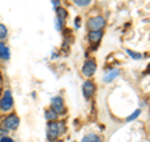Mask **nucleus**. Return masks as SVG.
<instances>
[{
    "label": "nucleus",
    "mask_w": 150,
    "mask_h": 142,
    "mask_svg": "<svg viewBox=\"0 0 150 142\" xmlns=\"http://www.w3.org/2000/svg\"><path fill=\"white\" fill-rule=\"evenodd\" d=\"M88 28L90 30H101L105 27V19L103 16H94L90 18L88 22Z\"/></svg>",
    "instance_id": "obj_1"
},
{
    "label": "nucleus",
    "mask_w": 150,
    "mask_h": 142,
    "mask_svg": "<svg viewBox=\"0 0 150 142\" xmlns=\"http://www.w3.org/2000/svg\"><path fill=\"white\" fill-rule=\"evenodd\" d=\"M14 105V99H13V96L10 91H5V93H4V96L1 98V101H0V110L1 111H9L11 110V107Z\"/></svg>",
    "instance_id": "obj_2"
},
{
    "label": "nucleus",
    "mask_w": 150,
    "mask_h": 142,
    "mask_svg": "<svg viewBox=\"0 0 150 142\" xmlns=\"http://www.w3.org/2000/svg\"><path fill=\"white\" fill-rule=\"evenodd\" d=\"M96 68H98L96 63L94 62V60H86V62L84 63L83 68H81V72L85 77H93L96 72Z\"/></svg>",
    "instance_id": "obj_3"
},
{
    "label": "nucleus",
    "mask_w": 150,
    "mask_h": 142,
    "mask_svg": "<svg viewBox=\"0 0 150 142\" xmlns=\"http://www.w3.org/2000/svg\"><path fill=\"white\" fill-rule=\"evenodd\" d=\"M18 126H19V117L15 115L8 116L3 122V127L5 130H15Z\"/></svg>",
    "instance_id": "obj_4"
},
{
    "label": "nucleus",
    "mask_w": 150,
    "mask_h": 142,
    "mask_svg": "<svg viewBox=\"0 0 150 142\" xmlns=\"http://www.w3.org/2000/svg\"><path fill=\"white\" fill-rule=\"evenodd\" d=\"M59 136V131H58V125L55 122H49L48 123V131H46V137L48 140L54 142Z\"/></svg>",
    "instance_id": "obj_5"
},
{
    "label": "nucleus",
    "mask_w": 150,
    "mask_h": 142,
    "mask_svg": "<svg viewBox=\"0 0 150 142\" xmlns=\"http://www.w3.org/2000/svg\"><path fill=\"white\" fill-rule=\"evenodd\" d=\"M95 84H94L91 80H86L85 83L83 84V93H84V97H85L86 99H90L93 96H94V93H95Z\"/></svg>",
    "instance_id": "obj_6"
},
{
    "label": "nucleus",
    "mask_w": 150,
    "mask_h": 142,
    "mask_svg": "<svg viewBox=\"0 0 150 142\" xmlns=\"http://www.w3.org/2000/svg\"><path fill=\"white\" fill-rule=\"evenodd\" d=\"M51 107L53 110L56 112V113H65V110H64V101L62 97H55L51 99Z\"/></svg>",
    "instance_id": "obj_7"
},
{
    "label": "nucleus",
    "mask_w": 150,
    "mask_h": 142,
    "mask_svg": "<svg viewBox=\"0 0 150 142\" xmlns=\"http://www.w3.org/2000/svg\"><path fill=\"white\" fill-rule=\"evenodd\" d=\"M88 38H89V42H90V43H98V42H100V39L103 38V32L101 30H90Z\"/></svg>",
    "instance_id": "obj_8"
},
{
    "label": "nucleus",
    "mask_w": 150,
    "mask_h": 142,
    "mask_svg": "<svg viewBox=\"0 0 150 142\" xmlns=\"http://www.w3.org/2000/svg\"><path fill=\"white\" fill-rule=\"evenodd\" d=\"M0 58L3 60H8L10 58V53H9V48L5 47L4 43H0Z\"/></svg>",
    "instance_id": "obj_9"
},
{
    "label": "nucleus",
    "mask_w": 150,
    "mask_h": 142,
    "mask_svg": "<svg viewBox=\"0 0 150 142\" xmlns=\"http://www.w3.org/2000/svg\"><path fill=\"white\" fill-rule=\"evenodd\" d=\"M81 142H101V138L95 133H90V135L84 137L81 140Z\"/></svg>",
    "instance_id": "obj_10"
},
{
    "label": "nucleus",
    "mask_w": 150,
    "mask_h": 142,
    "mask_svg": "<svg viewBox=\"0 0 150 142\" xmlns=\"http://www.w3.org/2000/svg\"><path fill=\"white\" fill-rule=\"evenodd\" d=\"M119 75V70L118 69H114V70H110L109 73H108L105 77H104V82H106V83H109V82H111L114 78H116Z\"/></svg>",
    "instance_id": "obj_11"
},
{
    "label": "nucleus",
    "mask_w": 150,
    "mask_h": 142,
    "mask_svg": "<svg viewBox=\"0 0 150 142\" xmlns=\"http://www.w3.org/2000/svg\"><path fill=\"white\" fill-rule=\"evenodd\" d=\"M56 117H58V113H56L54 110H48L45 111V118L48 121H55Z\"/></svg>",
    "instance_id": "obj_12"
},
{
    "label": "nucleus",
    "mask_w": 150,
    "mask_h": 142,
    "mask_svg": "<svg viewBox=\"0 0 150 142\" xmlns=\"http://www.w3.org/2000/svg\"><path fill=\"white\" fill-rule=\"evenodd\" d=\"M56 15H58V19H60V20H65L67 16H68V13H67L65 9L58 8V9H56Z\"/></svg>",
    "instance_id": "obj_13"
},
{
    "label": "nucleus",
    "mask_w": 150,
    "mask_h": 142,
    "mask_svg": "<svg viewBox=\"0 0 150 142\" xmlns=\"http://www.w3.org/2000/svg\"><path fill=\"white\" fill-rule=\"evenodd\" d=\"M74 3L78 6H88L91 3V0H74Z\"/></svg>",
    "instance_id": "obj_14"
},
{
    "label": "nucleus",
    "mask_w": 150,
    "mask_h": 142,
    "mask_svg": "<svg viewBox=\"0 0 150 142\" xmlns=\"http://www.w3.org/2000/svg\"><path fill=\"white\" fill-rule=\"evenodd\" d=\"M8 35V29L4 24H0V39H4Z\"/></svg>",
    "instance_id": "obj_15"
},
{
    "label": "nucleus",
    "mask_w": 150,
    "mask_h": 142,
    "mask_svg": "<svg viewBox=\"0 0 150 142\" xmlns=\"http://www.w3.org/2000/svg\"><path fill=\"white\" fill-rule=\"evenodd\" d=\"M58 131H59V135H62V133H64L65 132V130H67V127H65V123L63 121H60V122H58Z\"/></svg>",
    "instance_id": "obj_16"
},
{
    "label": "nucleus",
    "mask_w": 150,
    "mask_h": 142,
    "mask_svg": "<svg viewBox=\"0 0 150 142\" xmlns=\"http://www.w3.org/2000/svg\"><path fill=\"white\" fill-rule=\"evenodd\" d=\"M139 115H140V110H137V111H135V112L133 113V115H131V116H129V117H128V121L130 122V121L135 120V118H137V117H138Z\"/></svg>",
    "instance_id": "obj_17"
},
{
    "label": "nucleus",
    "mask_w": 150,
    "mask_h": 142,
    "mask_svg": "<svg viewBox=\"0 0 150 142\" xmlns=\"http://www.w3.org/2000/svg\"><path fill=\"white\" fill-rule=\"evenodd\" d=\"M62 25H63V22L60 20V19L56 18V20H55V27H56V29H58V30H62Z\"/></svg>",
    "instance_id": "obj_18"
},
{
    "label": "nucleus",
    "mask_w": 150,
    "mask_h": 142,
    "mask_svg": "<svg viewBox=\"0 0 150 142\" xmlns=\"http://www.w3.org/2000/svg\"><path fill=\"white\" fill-rule=\"evenodd\" d=\"M126 52H128V54L129 55H131V57H133V58H137V59H139V58H142V55H140V54H138V53H133V52H131V50H126Z\"/></svg>",
    "instance_id": "obj_19"
},
{
    "label": "nucleus",
    "mask_w": 150,
    "mask_h": 142,
    "mask_svg": "<svg viewBox=\"0 0 150 142\" xmlns=\"http://www.w3.org/2000/svg\"><path fill=\"white\" fill-rule=\"evenodd\" d=\"M0 142H14L10 137H6V136H4V137H1V141Z\"/></svg>",
    "instance_id": "obj_20"
},
{
    "label": "nucleus",
    "mask_w": 150,
    "mask_h": 142,
    "mask_svg": "<svg viewBox=\"0 0 150 142\" xmlns=\"http://www.w3.org/2000/svg\"><path fill=\"white\" fill-rule=\"evenodd\" d=\"M6 133V130L4 128V127H0V136H3L4 137V135Z\"/></svg>",
    "instance_id": "obj_21"
},
{
    "label": "nucleus",
    "mask_w": 150,
    "mask_h": 142,
    "mask_svg": "<svg viewBox=\"0 0 150 142\" xmlns=\"http://www.w3.org/2000/svg\"><path fill=\"white\" fill-rule=\"evenodd\" d=\"M53 4H54V5H55V6H59V4H60V1H59V0H53Z\"/></svg>",
    "instance_id": "obj_22"
},
{
    "label": "nucleus",
    "mask_w": 150,
    "mask_h": 142,
    "mask_svg": "<svg viewBox=\"0 0 150 142\" xmlns=\"http://www.w3.org/2000/svg\"><path fill=\"white\" fill-rule=\"evenodd\" d=\"M58 142H63V141H58Z\"/></svg>",
    "instance_id": "obj_23"
}]
</instances>
